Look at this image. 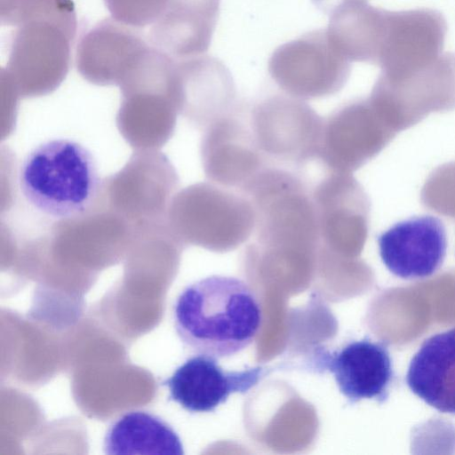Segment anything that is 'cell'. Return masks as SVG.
<instances>
[{"label": "cell", "mask_w": 455, "mask_h": 455, "mask_svg": "<svg viewBox=\"0 0 455 455\" xmlns=\"http://www.w3.org/2000/svg\"><path fill=\"white\" fill-rule=\"evenodd\" d=\"M173 322L186 347L220 359L252 343L260 327L261 308L245 282L215 275L181 291L173 305Z\"/></svg>", "instance_id": "1"}, {"label": "cell", "mask_w": 455, "mask_h": 455, "mask_svg": "<svg viewBox=\"0 0 455 455\" xmlns=\"http://www.w3.org/2000/svg\"><path fill=\"white\" fill-rule=\"evenodd\" d=\"M19 186L25 200L55 220L87 213L101 189L97 162L92 152L69 139L45 140L23 158Z\"/></svg>", "instance_id": "2"}, {"label": "cell", "mask_w": 455, "mask_h": 455, "mask_svg": "<svg viewBox=\"0 0 455 455\" xmlns=\"http://www.w3.org/2000/svg\"><path fill=\"white\" fill-rule=\"evenodd\" d=\"M76 29V10L25 18L12 34L7 67L2 71L25 94L55 89L69 69Z\"/></svg>", "instance_id": "3"}, {"label": "cell", "mask_w": 455, "mask_h": 455, "mask_svg": "<svg viewBox=\"0 0 455 455\" xmlns=\"http://www.w3.org/2000/svg\"><path fill=\"white\" fill-rule=\"evenodd\" d=\"M268 73L286 94L315 100L344 87L351 61L333 44L327 29L320 28L279 45L268 60Z\"/></svg>", "instance_id": "4"}, {"label": "cell", "mask_w": 455, "mask_h": 455, "mask_svg": "<svg viewBox=\"0 0 455 455\" xmlns=\"http://www.w3.org/2000/svg\"><path fill=\"white\" fill-rule=\"evenodd\" d=\"M249 122L267 160L299 165L317 158L323 119L302 100L269 96L254 105Z\"/></svg>", "instance_id": "5"}, {"label": "cell", "mask_w": 455, "mask_h": 455, "mask_svg": "<svg viewBox=\"0 0 455 455\" xmlns=\"http://www.w3.org/2000/svg\"><path fill=\"white\" fill-rule=\"evenodd\" d=\"M185 235L212 249L234 248L253 235L256 212L242 192L201 183L185 191L180 204Z\"/></svg>", "instance_id": "6"}, {"label": "cell", "mask_w": 455, "mask_h": 455, "mask_svg": "<svg viewBox=\"0 0 455 455\" xmlns=\"http://www.w3.org/2000/svg\"><path fill=\"white\" fill-rule=\"evenodd\" d=\"M447 22L437 10L387 11L378 65L383 76L399 78L443 53Z\"/></svg>", "instance_id": "7"}, {"label": "cell", "mask_w": 455, "mask_h": 455, "mask_svg": "<svg viewBox=\"0 0 455 455\" xmlns=\"http://www.w3.org/2000/svg\"><path fill=\"white\" fill-rule=\"evenodd\" d=\"M313 363L335 379L350 405L363 399L385 403L395 379L387 345L369 338L353 340L334 351L320 350Z\"/></svg>", "instance_id": "8"}, {"label": "cell", "mask_w": 455, "mask_h": 455, "mask_svg": "<svg viewBox=\"0 0 455 455\" xmlns=\"http://www.w3.org/2000/svg\"><path fill=\"white\" fill-rule=\"evenodd\" d=\"M202 156L209 180L237 191L265 168L267 161L257 145L250 122L238 115L237 108L209 124Z\"/></svg>", "instance_id": "9"}, {"label": "cell", "mask_w": 455, "mask_h": 455, "mask_svg": "<svg viewBox=\"0 0 455 455\" xmlns=\"http://www.w3.org/2000/svg\"><path fill=\"white\" fill-rule=\"evenodd\" d=\"M151 44L139 28L108 18L80 36L76 64L79 73L97 84H122Z\"/></svg>", "instance_id": "10"}, {"label": "cell", "mask_w": 455, "mask_h": 455, "mask_svg": "<svg viewBox=\"0 0 455 455\" xmlns=\"http://www.w3.org/2000/svg\"><path fill=\"white\" fill-rule=\"evenodd\" d=\"M261 366L225 371L216 358L197 355L187 359L162 385L170 400L192 413L213 411L235 393H246L267 373Z\"/></svg>", "instance_id": "11"}, {"label": "cell", "mask_w": 455, "mask_h": 455, "mask_svg": "<svg viewBox=\"0 0 455 455\" xmlns=\"http://www.w3.org/2000/svg\"><path fill=\"white\" fill-rule=\"evenodd\" d=\"M379 256L386 267L403 279L426 278L443 265L446 230L440 219L425 215L395 223L378 236Z\"/></svg>", "instance_id": "12"}, {"label": "cell", "mask_w": 455, "mask_h": 455, "mask_svg": "<svg viewBox=\"0 0 455 455\" xmlns=\"http://www.w3.org/2000/svg\"><path fill=\"white\" fill-rule=\"evenodd\" d=\"M220 0H168L147 36L150 44L176 60L207 52Z\"/></svg>", "instance_id": "13"}, {"label": "cell", "mask_w": 455, "mask_h": 455, "mask_svg": "<svg viewBox=\"0 0 455 455\" xmlns=\"http://www.w3.org/2000/svg\"><path fill=\"white\" fill-rule=\"evenodd\" d=\"M320 238L339 250L355 249L365 235L361 190L347 173L330 172L312 190Z\"/></svg>", "instance_id": "14"}, {"label": "cell", "mask_w": 455, "mask_h": 455, "mask_svg": "<svg viewBox=\"0 0 455 455\" xmlns=\"http://www.w3.org/2000/svg\"><path fill=\"white\" fill-rule=\"evenodd\" d=\"M376 132L367 106L352 102L323 119L317 159L330 172L349 173L374 151Z\"/></svg>", "instance_id": "15"}, {"label": "cell", "mask_w": 455, "mask_h": 455, "mask_svg": "<svg viewBox=\"0 0 455 455\" xmlns=\"http://www.w3.org/2000/svg\"><path fill=\"white\" fill-rule=\"evenodd\" d=\"M406 383L431 407L455 414V328L425 339L411 360Z\"/></svg>", "instance_id": "16"}, {"label": "cell", "mask_w": 455, "mask_h": 455, "mask_svg": "<svg viewBox=\"0 0 455 455\" xmlns=\"http://www.w3.org/2000/svg\"><path fill=\"white\" fill-rule=\"evenodd\" d=\"M104 452L108 455H183L177 432L160 417L143 411L121 415L104 437Z\"/></svg>", "instance_id": "17"}, {"label": "cell", "mask_w": 455, "mask_h": 455, "mask_svg": "<svg viewBox=\"0 0 455 455\" xmlns=\"http://www.w3.org/2000/svg\"><path fill=\"white\" fill-rule=\"evenodd\" d=\"M387 10L356 5L329 17L327 33L350 61L378 64L386 27Z\"/></svg>", "instance_id": "18"}, {"label": "cell", "mask_w": 455, "mask_h": 455, "mask_svg": "<svg viewBox=\"0 0 455 455\" xmlns=\"http://www.w3.org/2000/svg\"><path fill=\"white\" fill-rule=\"evenodd\" d=\"M116 20L135 28L150 27L164 10L168 0H104Z\"/></svg>", "instance_id": "19"}, {"label": "cell", "mask_w": 455, "mask_h": 455, "mask_svg": "<svg viewBox=\"0 0 455 455\" xmlns=\"http://www.w3.org/2000/svg\"><path fill=\"white\" fill-rule=\"evenodd\" d=\"M313 4L329 17L345 9L368 4V0H311Z\"/></svg>", "instance_id": "20"}]
</instances>
